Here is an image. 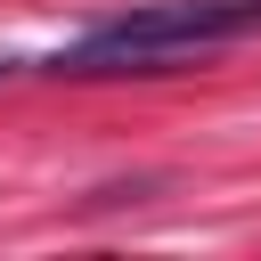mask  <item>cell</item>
Segmentation results:
<instances>
[{"label": "cell", "mask_w": 261, "mask_h": 261, "mask_svg": "<svg viewBox=\"0 0 261 261\" xmlns=\"http://www.w3.org/2000/svg\"><path fill=\"white\" fill-rule=\"evenodd\" d=\"M245 33H261V0H155L90 24L73 49L49 57V73H171L179 57H204Z\"/></svg>", "instance_id": "6da1fadb"}, {"label": "cell", "mask_w": 261, "mask_h": 261, "mask_svg": "<svg viewBox=\"0 0 261 261\" xmlns=\"http://www.w3.org/2000/svg\"><path fill=\"white\" fill-rule=\"evenodd\" d=\"M8 65H16V57H0V73H8Z\"/></svg>", "instance_id": "7a4b0ae2"}]
</instances>
